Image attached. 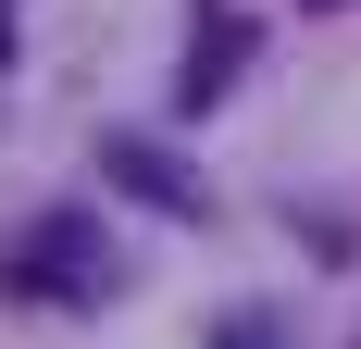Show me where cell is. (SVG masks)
Here are the masks:
<instances>
[{"mask_svg":"<svg viewBox=\"0 0 361 349\" xmlns=\"http://www.w3.org/2000/svg\"><path fill=\"white\" fill-rule=\"evenodd\" d=\"M13 287H25V300H100L112 287L100 225H87V212H37L25 237H13Z\"/></svg>","mask_w":361,"mask_h":349,"instance_id":"1","label":"cell"},{"mask_svg":"<svg viewBox=\"0 0 361 349\" xmlns=\"http://www.w3.org/2000/svg\"><path fill=\"white\" fill-rule=\"evenodd\" d=\"M100 162L125 174V187H137L149 212H187V200H200V174H187V162H175L162 138H100Z\"/></svg>","mask_w":361,"mask_h":349,"instance_id":"2","label":"cell"},{"mask_svg":"<svg viewBox=\"0 0 361 349\" xmlns=\"http://www.w3.org/2000/svg\"><path fill=\"white\" fill-rule=\"evenodd\" d=\"M237 63H250V25H237L224 0H200V63L175 75V88H187V112H200V100H224V75H237Z\"/></svg>","mask_w":361,"mask_h":349,"instance_id":"3","label":"cell"},{"mask_svg":"<svg viewBox=\"0 0 361 349\" xmlns=\"http://www.w3.org/2000/svg\"><path fill=\"white\" fill-rule=\"evenodd\" d=\"M212 349H274V324H262V312H224V337Z\"/></svg>","mask_w":361,"mask_h":349,"instance_id":"4","label":"cell"},{"mask_svg":"<svg viewBox=\"0 0 361 349\" xmlns=\"http://www.w3.org/2000/svg\"><path fill=\"white\" fill-rule=\"evenodd\" d=\"M0 63H13V0H0Z\"/></svg>","mask_w":361,"mask_h":349,"instance_id":"5","label":"cell"},{"mask_svg":"<svg viewBox=\"0 0 361 349\" xmlns=\"http://www.w3.org/2000/svg\"><path fill=\"white\" fill-rule=\"evenodd\" d=\"M312 13H336V0H312Z\"/></svg>","mask_w":361,"mask_h":349,"instance_id":"6","label":"cell"}]
</instances>
